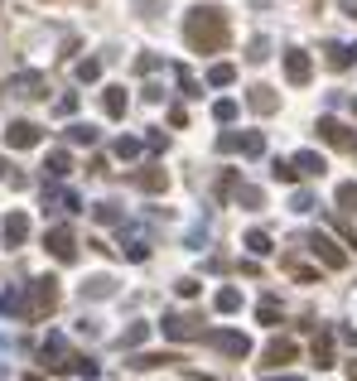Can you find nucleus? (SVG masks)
Wrapping results in <instances>:
<instances>
[{
  "label": "nucleus",
  "mask_w": 357,
  "mask_h": 381,
  "mask_svg": "<svg viewBox=\"0 0 357 381\" xmlns=\"http://www.w3.org/2000/svg\"><path fill=\"white\" fill-rule=\"evenodd\" d=\"M183 39L193 53H222L227 49V15L217 5H198L183 19Z\"/></svg>",
  "instance_id": "1"
},
{
  "label": "nucleus",
  "mask_w": 357,
  "mask_h": 381,
  "mask_svg": "<svg viewBox=\"0 0 357 381\" xmlns=\"http://www.w3.org/2000/svg\"><path fill=\"white\" fill-rule=\"evenodd\" d=\"M165 338H174V343L203 338V314H165Z\"/></svg>",
  "instance_id": "2"
},
{
  "label": "nucleus",
  "mask_w": 357,
  "mask_h": 381,
  "mask_svg": "<svg viewBox=\"0 0 357 381\" xmlns=\"http://www.w3.org/2000/svg\"><path fill=\"white\" fill-rule=\"evenodd\" d=\"M285 78H290V87H309V78H314V63H309V53L290 49V53H285Z\"/></svg>",
  "instance_id": "3"
},
{
  "label": "nucleus",
  "mask_w": 357,
  "mask_h": 381,
  "mask_svg": "<svg viewBox=\"0 0 357 381\" xmlns=\"http://www.w3.org/2000/svg\"><path fill=\"white\" fill-rule=\"evenodd\" d=\"M319 135H324L329 145H338V150H357V135L343 126V121H333V116H319Z\"/></svg>",
  "instance_id": "4"
},
{
  "label": "nucleus",
  "mask_w": 357,
  "mask_h": 381,
  "mask_svg": "<svg viewBox=\"0 0 357 381\" xmlns=\"http://www.w3.org/2000/svg\"><path fill=\"white\" fill-rule=\"evenodd\" d=\"M309 251H314L324 266H333V271H343V266H348V251H338V246H333L324 232H314V237H309Z\"/></svg>",
  "instance_id": "5"
},
{
  "label": "nucleus",
  "mask_w": 357,
  "mask_h": 381,
  "mask_svg": "<svg viewBox=\"0 0 357 381\" xmlns=\"http://www.w3.org/2000/svg\"><path fill=\"white\" fill-rule=\"evenodd\" d=\"M208 343L222 348L227 357H247V353H251V338H247V333H208Z\"/></svg>",
  "instance_id": "6"
},
{
  "label": "nucleus",
  "mask_w": 357,
  "mask_h": 381,
  "mask_svg": "<svg viewBox=\"0 0 357 381\" xmlns=\"http://www.w3.org/2000/svg\"><path fill=\"white\" fill-rule=\"evenodd\" d=\"M294 169H299V179H319L329 164H324V155H319V150H299V155H294Z\"/></svg>",
  "instance_id": "7"
},
{
  "label": "nucleus",
  "mask_w": 357,
  "mask_h": 381,
  "mask_svg": "<svg viewBox=\"0 0 357 381\" xmlns=\"http://www.w3.org/2000/svg\"><path fill=\"white\" fill-rule=\"evenodd\" d=\"M294 353H299V348H294L290 338H275V343L266 348V367H285V362H294Z\"/></svg>",
  "instance_id": "8"
},
{
  "label": "nucleus",
  "mask_w": 357,
  "mask_h": 381,
  "mask_svg": "<svg viewBox=\"0 0 357 381\" xmlns=\"http://www.w3.org/2000/svg\"><path fill=\"white\" fill-rule=\"evenodd\" d=\"M247 101H251V111H261V116H270V111L280 106L275 87H251V96H247Z\"/></svg>",
  "instance_id": "9"
},
{
  "label": "nucleus",
  "mask_w": 357,
  "mask_h": 381,
  "mask_svg": "<svg viewBox=\"0 0 357 381\" xmlns=\"http://www.w3.org/2000/svg\"><path fill=\"white\" fill-rule=\"evenodd\" d=\"M213 304H217V314H237V309H242V289H237V285H222Z\"/></svg>",
  "instance_id": "10"
},
{
  "label": "nucleus",
  "mask_w": 357,
  "mask_h": 381,
  "mask_svg": "<svg viewBox=\"0 0 357 381\" xmlns=\"http://www.w3.org/2000/svg\"><path fill=\"white\" fill-rule=\"evenodd\" d=\"M135 184L145 193H165L169 189V174H165V169H145V174H135Z\"/></svg>",
  "instance_id": "11"
},
{
  "label": "nucleus",
  "mask_w": 357,
  "mask_h": 381,
  "mask_svg": "<svg viewBox=\"0 0 357 381\" xmlns=\"http://www.w3.org/2000/svg\"><path fill=\"white\" fill-rule=\"evenodd\" d=\"M208 83H213V87H232V83H237V68H232V63H213V68H208Z\"/></svg>",
  "instance_id": "12"
},
{
  "label": "nucleus",
  "mask_w": 357,
  "mask_h": 381,
  "mask_svg": "<svg viewBox=\"0 0 357 381\" xmlns=\"http://www.w3.org/2000/svg\"><path fill=\"white\" fill-rule=\"evenodd\" d=\"M314 367H319V372H329V367H333V348H329V333H319V338H314Z\"/></svg>",
  "instance_id": "13"
},
{
  "label": "nucleus",
  "mask_w": 357,
  "mask_h": 381,
  "mask_svg": "<svg viewBox=\"0 0 357 381\" xmlns=\"http://www.w3.org/2000/svg\"><path fill=\"white\" fill-rule=\"evenodd\" d=\"M242 155H247V160L266 155V135H261V130H247V135H242Z\"/></svg>",
  "instance_id": "14"
},
{
  "label": "nucleus",
  "mask_w": 357,
  "mask_h": 381,
  "mask_svg": "<svg viewBox=\"0 0 357 381\" xmlns=\"http://www.w3.org/2000/svg\"><path fill=\"white\" fill-rule=\"evenodd\" d=\"M270 179H275V184H294V179H299L294 160H275V164H270Z\"/></svg>",
  "instance_id": "15"
},
{
  "label": "nucleus",
  "mask_w": 357,
  "mask_h": 381,
  "mask_svg": "<svg viewBox=\"0 0 357 381\" xmlns=\"http://www.w3.org/2000/svg\"><path fill=\"white\" fill-rule=\"evenodd\" d=\"M242 246H247L251 256H270V251H275V246H270V237H266V232H247V242H242Z\"/></svg>",
  "instance_id": "16"
},
{
  "label": "nucleus",
  "mask_w": 357,
  "mask_h": 381,
  "mask_svg": "<svg viewBox=\"0 0 357 381\" xmlns=\"http://www.w3.org/2000/svg\"><path fill=\"white\" fill-rule=\"evenodd\" d=\"M106 116H126V87H106Z\"/></svg>",
  "instance_id": "17"
},
{
  "label": "nucleus",
  "mask_w": 357,
  "mask_h": 381,
  "mask_svg": "<svg viewBox=\"0 0 357 381\" xmlns=\"http://www.w3.org/2000/svg\"><path fill=\"white\" fill-rule=\"evenodd\" d=\"M34 140H39V130H34V126H24V121H19V126H10V145H34Z\"/></svg>",
  "instance_id": "18"
},
{
  "label": "nucleus",
  "mask_w": 357,
  "mask_h": 381,
  "mask_svg": "<svg viewBox=\"0 0 357 381\" xmlns=\"http://www.w3.org/2000/svg\"><path fill=\"white\" fill-rule=\"evenodd\" d=\"M49 246H53V256L73 261V237H68V232H53V237H49Z\"/></svg>",
  "instance_id": "19"
},
{
  "label": "nucleus",
  "mask_w": 357,
  "mask_h": 381,
  "mask_svg": "<svg viewBox=\"0 0 357 381\" xmlns=\"http://www.w3.org/2000/svg\"><path fill=\"white\" fill-rule=\"evenodd\" d=\"M213 116H217L222 126H227V121H237V101H232V96H222V101H213Z\"/></svg>",
  "instance_id": "20"
},
{
  "label": "nucleus",
  "mask_w": 357,
  "mask_h": 381,
  "mask_svg": "<svg viewBox=\"0 0 357 381\" xmlns=\"http://www.w3.org/2000/svg\"><path fill=\"white\" fill-rule=\"evenodd\" d=\"M145 338H150V323H131V328L121 333V343H126V348H135V343H145Z\"/></svg>",
  "instance_id": "21"
},
{
  "label": "nucleus",
  "mask_w": 357,
  "mask_h": 381,
  "mask_svg": "<svg viewBox=\"0 0 357 381\" xmlns=\"http://www.w3.org/2000/svg\"><path fill=\"white\" fill-rule=\"evenodd\" d=\"M338 208L343 212H357V184H338Z\"/></svg>",
  "instance_id": "22"
},
{
  "label": "nucleus",
  "mask_w": 357,
  "mask_h": 381,
  "mask_svg": "<svg viewBox=\"0 0 357 381\" xmlns=\"http://www.w3.org/2000/svg\"><path fill=\"white\" fill-rule=\"evenodd\" d=\"M217 150H222V155H237V150H242V135H237V130H222V135H217Z\"/></svg>",
  "instance_id": "23"
},
{
  "label": "nucleus",
  "mask_w": 357,
  "mask_h": 381,
  "mask_svg": "<svg viewBox=\"0 0 357 381\" xmlns=\"http://www.w3.org/2000/svg\"><path fill=\"white\" fill-rule=\"evenodd\" d=\"M256 319H261L266 328H275V319H280V304H275V299H266V304L256 309Z\"/></svg>",
  "instance_id": "24"
},
{
  "label": "nucleus",
  "mask_w": 357,
  "mask_h": 381,
  "mask_svg": "<svg viewBox=\"0 0 357 381\" xmlns=\"http://www.w3.org/2000/svg\"><path fill=\"white\" fill-rule=\"evenodd\" d=\"M247 58H251V63H266V58H270V44H266V39H251V53H247Z\"/></svg>",
  "instance_id": "25"
},
{
  "label": "nucleus",
  "mask_w": 357,
  "mask_h": 381,
  "mask_svg": "<svg viewBox=\"0 0 357 381\" xmlns=\"http://www.w3.org/2000/svg\"><path fill=\"white\" fill-rule=\"evenodd\" d=\"M116 155H121V160H131V155H140V140H126V135H121V140H116Z\"/></svg>",
  "instance_id": "26"
},
{
  "label": "nucleus",
  "mask_w": 357,
  "mask_h": 381,
  "mask_svg": "<svg viewBox=\"0 0 357 381\" xmlns=\"http://www.w3.org/2000/svg\"><path fill=\"white\" fill-rule=\"evenodd\" d=\"M290 208H294V212H309V208H314V193H294V198H290Z\"/></svg>",
  "instance_id": "27"
},
{
  "label": "nucleus",
  "mask_w": 357,
  "mask_h": 381,
  "mask_svg": "<svg viewBox=\"0 0 357 381\" xmlns=\"http://www.w3.org/2000/svg\"><path fill=\"white\" fill-rule=\"evenodd\" d=\"M5 237L19 242V237H24V217H10V222H5Z\"/></svg>",
  "instance_id": "28"
},
{
  "label": "nucleus",
  "mask_w": 357,
  "mask_h": 381,
  "mask_svg": "<svg viewBox=\"0 0 357 381\" xmlns=\"http://www.w3.org/2000/svg\"><path fill=\"white\" fill-rule=\"evenodd\" d=\"M333 227H338V237H343V242L357 251V232H353V227H348V222H333Z\"/></svg>",
  "instance_id": "29"
},
{
  "label": "nucleus",
  "mask_w": 357,
  "mask_h": 381,
  "mask_svg": "<svg viewBox=\"0 0 357 381\" xmlns=\"http://www.w3.org/2000/svg\"><path fill=\"white\" fill-rule=\"evenodd\" d=\"M338 5H343V15H353L357 19V0H338Z\"/></svg>",
  "instance_id": "30"
},
{
  "label": "nucleus",
  "mask_w": 357,
  "mask_h": 381,
  "mask_svg": "<svg viewBox=\"0 0 357 381\" xmlns=\"http://www.w3.org/2000/svg\"><path fill=\"white\" fill-rule=\"evenodd\" d=\"M266 381H299V377H280V372H270V377Z\"/></svg>",
  "instance_id": "31"
},
{
  "label": "nucleus",
  "mask_w": 357,
  "mask_h": 381,
  "mask_svg": "<svg viewBox=\"0 0 357 381\" xmlns=\"http://www.w3.org/2000/svg\"><path fill=\"white\" fill-rule=\"evenodd\" d=\"M348 381H357V362H348Z\"/></svg>",
  "instance_id": "32"
},
{
  "label": "nucleus",
  "mask_w": 357,
  "mask_h": 381,
  "mask_svg": "<svg viewBox=\"0 0 357 381\" xmlns=\"http://www.w3.org/2000/svg\"><path fill=\"white\" fill-rule=\"evenodd\" d=\"M353 111H357V96H353Z\"/></svg>",
  "instance_id": "33"
},
{
  "label": "nucleus",
  "mask_w": 357,
  "mask_h": 381,
  "mask_svg": "<svg viewBox=\"0 0 357 381\" xmlns=\"http://www.w3.org/2000/svg\"><path fill=\"white\" fill-rule=\"evenodd\" d=\"M198 381H213V377H198Z\"/></svg>",
  "instance_id": "34"
}]
</instances>
